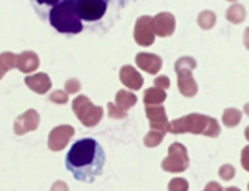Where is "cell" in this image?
I'll return each instance as SVG.
<instances>
[{
	"label": "cell",
	"instance_id": "obj_11",
	"mask_svg": "<svg viewBox=\"0 0 249 191\" xmlns=\"http://www.w3.org/2000/svg\"><path fill=\"white\" fill-rule=\"evenodd\" d=\"M227 19L230 20L231 23H235V24L244 21V19H245L244 6L242 4H232L227 12Z\"/></svg>",
	"mask_w": 249,
	"mask_h": 191
},
{
	"label": "cell",
	"instance_id": "obj_12",
	"mask_svg": "<svg viewBox=\"0 0 249 191\" xmlns=\"http://www.w3.org/2000/svg\"><path fill=\"white\" fill-rule=\"evenodd\" d=\"M123 80L125 81V84H128V86H134L135 89H138L140 87V83H141V78L140 76L135 73L133 69H130V67H124L123 69Z\"/></svg>",
	"mask_w": 249,
	"mask_h": 191
},
{
	"label": "cell",
	"instance_id": "obj_2",
	"mask_svg": "<svg viewBox=\"0 0 249 191\" xmlns=\"http://www.w3.org/2000/svg\"><path fill=\"white\" fill-rule=\"evenodd\" d=\"M49 23L60 33L77 35L83 30V21L76 10V1L60 0L47 15Z\"/></svg>",
	"mask_w": 249,
	"mask_h": 191
},
{
	"label": "cell",
	"instance_id": "obj_4",
	"mask_svg": "<svg viewBox=\"0 0 249 191\" xmlns=\"http://www.w3.org/2000/svg\"><path fill=\"white\" fill-rule=\"evenodd\" d=\"M153 18L151 16H141L137 20L134 29L135 41L141 46H150L154 41V30H153Z\"/></svg>",
	"mask_w": 249,
	"mask_h": 191
},
{
	"label": "cell",
	"instance_id": "obj_3",
	"mask_svg": "<svg viewBox=\"0 0 249 191\" xmlns=\"http://www.w3.org/2000/svg\"><path fill=\"white\" fill-rule=\"evenodd\" d=\"M108 6L110 0H84L76 3V10L81 21L97 23L106 16Z\"/></svg>",
	"mask_w": 249,
	"mask_h": 191
},
{
	"label": "cell",
	"instance_id": "obj_18",
	"mask_svg": "<svg viewBox=\"0 0 249 191\" xmlns=\"http://www.w3.org/2000/svg\"><path fill=\"white\" fill-rule=\"evenodd\" d=\"M230 1H235V0H230Z\"/></svg>",
	"mask_w": 249,
	"mask_h": 191
},
{
	"label": "cell",
	"instance_id": "obj_16",
	"mask_svg": "<svg viewBox=\"0 0 249 191\" xmlns=\"http://www.w3.org/2000/svg\"><path fill=\"white\" fill-rule=\"evenodd\" d=\"M3 75H4V70H3V69H0V77L3 76Z\"/></svg>",
	"mask_w": 249,
	"mask_h": 191
},
{
	"label": "cell",
	"instance_id": "obj_15",
	"mask_svg": "<svg viewBox=\"0 0 249 191\" xmlns=\"http://www.w3.org/2000/svg\"><path fill=\"white\" fill-rule=\"evenodd\" d=\"M245 44H247V47L249 49V27L245 30Z\"/></svg>",
	"mask_w": 249,
	"mask_h": 191
},
{
	"label": "cell",
	"instance_id": "obj_9",
	"mask_svg": "<svg viewBox=\"0 0 249 191\" xmlns=\"http://www.w3.org/2000/svg\"><path fill=\"white\" fill-rule=\"evenodd\" d=\"M137 61L142 69H145L151 73H155L161 67V58L153 56V55H138Z\"/></svg>",
	"mask_w": 249,
	"mask_h": 191
},
{
	"label": "cell",
	"instance_id": "obj_17",
	"mask_svg": "<svg viewBox=\"0 0 249 191\" xmlns=\"http://www.w3.org/2000/svg\"><path fill=\"white\" fill-rule=\"evenodd\" d=\"M73 1H76V3H78V1H84V0H73Z\"/></svg>",
	"mask_w": 249,
	"mask_h": 191
},
{
	"label": "cell",
	"instance_id": "obj_1",
	"mask_svg": "<svg viewBox=\"0 0 249 191\" xmlns=\"http://www.w3.org/2000/svg\"><path fill=\"white\" fill-rule=\"evenodd\" d=\"M106 153L101 144L90 137L80 138L66 155V169L81 183H94L103 174Z\"/></svg>",
	"mask_w": 249,
	"mask_h": 191
},
{
	"label": "cell",
	"instance_id": "obj_13",
	"mask_svg": "<svg viewBox=\"0 0 249 191\" xmlns=\"http://www.w3.org/2000/svg\"><path fill=\"white\" fill-rule=\"evenodd\" d=\"M215 21H216V16L210 12V10H205V12H202L199 16H198V24L202 27V29H205V30H208V29H211L212 26L215 24Z\"/></svg>",
	"mask_w": 249,
	"mask_h": 191
},
{
	"label": "cell",
	"instance_id": "obj_5",
	"mask_svg": "<svg viewBox=\"0 0 249 191\" xmlns=\"http://www.w3.org/2000/svg\"><path fill=\"white\" fill-rule=\"evenodd\" d=\"M151 24H153L154 35H158L161 38H165V36H171L174 33L175 19H174V16L171 13L162 12V13H160L155 18H153Z\"/></svg>",
	"mask_w": 249,
	"mask_h": 191
},
{
	"label": "cell",
	"instance_id": "obj_14",
	"mask_svg": "<svg viewBox=\"0 0 249 191\" xmlns=\"http://www.w3.org/2000/svg\"><path fill=\"white\" fill-rule=\"evenodd\" d=\"M16 60L18 57L13 53H3V55H0V67L3 70H9L16 64Z\"/></svg>",
	"mask_w": 249,
	"mask_h": 191
},
{
	"label": "cell",
	"instance_id": "obj_10",
	"mask_svg": "<svg viewBox=\"0 0 249 191\" xmlns=\"http://www.w3.org/2000/svg\"><path fill=\"white\" fill-rule=\"evenodd\" d=\"M58 1L60 0H32L33 7L36 9V12L40 15L41 19H46L47 18L50 9H53Z\"/></svg>",
	"mask_w": 249,
	"mask_h": 191
},
{
	"label": "cell",
	"instance_id": "obj_7",
	"mask_svg": "<svg viewBox=\"0 0 249 191\" xmlns=\"http://www.w3.org/2000/svg\"><path fill=\"white\" fill-rule=\"evenodd\" d=\"M16 64L21 72L29 73V72H33L35 69H37L38 57L33 52H24L18 57Z\"/></svg>",
	"mask_w": 249,
	"mask_h": 191
},
{
	"label": "cell",
	"instance_id": "obj_8",
	"mask_svg": "<svg viewBox=\"0 0 249 191\" xmlns=\"http://www.w3.org/2000/svg\"><path fill=\"white\" fill-rule=\"evenodd\" d=\"M26 84L37 93H44L50 87V80L46 75H37L26 78Z\"/></svg>",
	"mask_w": 249,
	"mask_h": 191
},
{
	"label": "cell",
	"instance_id": "obj_6",
	"mask_svg": "<svg viewBox=\"0 0 249 191\" xmlns=\"http://www.w3.org/2000/svg\"><path fill=\"white\" fill-rule=\"evenodd\" d=\"M38 123V117L37 115L30 110L27 112L26 115H23L21 117H19L18 123H16V133L21 134L24 132H29V130H33Z\"/></svg>",
	"mask_w": 249,
	"mask_h": 191
}]
</instances>
